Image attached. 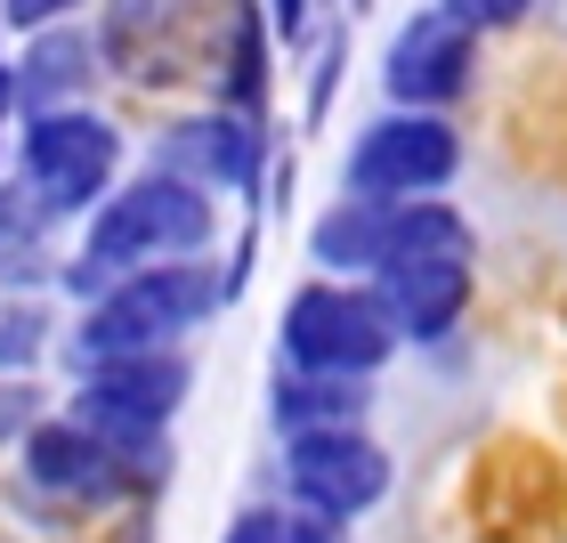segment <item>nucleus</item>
I'll use <instances>...</instances> for the list:
<instances>
[{
	"mask_svg": "<svg viewBox=\"0 0 567 543\" xmlns=\"http://www.w3.org/2000/svg\"><path fill=\"white\" fill-rule=\"evenodd\" d=\"M219 244V195H203L195 178L178 171H138L82 219V244L65 260V293L73 300H97L114 276L131 268H163V260H212Z\"/></svg>",
	"mask_w": 567,
	"mask_h": 543,
	"instance_id": "nucleus-1",
	"label": "nucleus"
},
{
	"mask_svg": "<svg viewBox=\"0 0 567 543\" xmlns=\"http://www.w3.org/2000/svg\"><path fill=\"white\" fill-rule=\"evenodd\" d=\"M227 300V268L212 260H163V268H131L114 276L97 300H82V325L65 341V366H106V357H138V349H178L195 325H212Z\"/></svg>",
	"mask_w": 567,
	"mask_h": 543,
	"instance_id": "nucleus-2",
	"label": "nucleus"
},
{
	"mask_svg": "<svg viewBox=\"0 0 567 543\" xmlns=\"http://www.w3.org/2000/svg\"><path fill=\"white\" fill-rule=\"evenodd\" d=\"M471 219L454 212L446 195H422V203H365V195H332L317 219H308V260L317 276H349V284H373L381 268L414 260V252H471Z\"/></svg>",
	"mask_w": 567,
	"mask_h": 543,
	"instance_id": "nucleus-3",
	"label": "nucleus"
},
{
	"mask_svg": "<svg viewBox=\"0 0 567 543\" xmlns=\"http://www.w3.org/2000/svg\"><path fill=\"white\" fill-rule=\"evenodd\" d=\"M398 349L405 341L390 332V317H381L373 284H349V276H308L300 293L284 300V317H276V366H292V373H357V381H373Z\"/></svg>",
	"mask_w": 567,
	"mask_h": 543,
	"instance_id": "nucleus-4",
	"label": "nucleus"
},
{
	"mask_svg": "<svg viewBox=\"0 0 567 543\" xmlns=\"http://www.w3.org/2000/svg\"><path fill=\"white\" fill-rule=\"evenodd\" d=\"M187 390H195V357L187 349H138V357H106V366L73 373L65 413L90 438H106L114 454H138V447H163L171 438Z\"/></svg>",
	"mask_w": 567,
	"mask_h": 543,
	"instance_id": "nucleus-5",
	"label": "nucleus"
},
{
	"mask_svg": "<svg viewBox=\"0 0 567 543\" xmlns=\"http://www.w3.org/2000/svg\"><path fill=\"white\" fill-rule=\"evenodd\" d=\"M17 178L49 203V219H90L97 203L122 187V131L97 106H58V114H24L17 139Z\"/></svg>",
	"mask_w": 567,
	"mask_h": 543,
	"instance_id": "nucleus-6",
	"label": "nucleus"
},
{
	"mask_svg": "<svg viewBox=\"0 0 567 543\" xmlns=\"http://www.w3.org/2000/svg\"><path fill=\"white\" fill-rule=\"evenodd\" d=\"M454 178H462V131L422 106L373 114L341 154V195H365V203H422V195H446Z\"/></svg>",
	"mask_w": 567,
	"mask_h": 543,
	"instance_id": "nucleus-7",
	"label": "nucleus"
},
{
	"mask_svg": "<svg viewBox=\"0 0 567 543\" xmlns=\"http://www.w3.org/2000/svg\"><path fill=\"white\" fill-rule=\"evenodd\" d=\"M398 462L390 447L357 422V430H308V438H284V495H292L300 511H317V520L349 527L365 520V511L390 495Z\"/></svg>",
	"mask_w": 567,
	"mask_h": 543,
	"instance_id": "nucleus-8",
	"label": "nucleus"
},
{
	"mask_svg": "<svg viewBox=\"0 0 567 543\" xmlns=\"http://www.w3.org/2000/svg\"><path fill=\"white\" fill-rule=\"evenodd\" d=\"M471 82H478V33L454 24L446 9H414L390 33V49H381V90H390V106L446 114V106L471 98Z\"/></svg>",
	"mask_w": 567,
	"mask_h": 543,
	"instance_id": "nucleus-9",
	"label": "nucleus"
},
{
	"mask_svg": "<svg viewBox=\"0 0 567 543\" xmlns=\"http://www.w3.org/2000/svg\"><path fill=\"white\" fill-rule=\"evenodd\" d=\"M163 171L195 178L203 195H260L268 187V122L251 114H227V106H203V114H178L163 131Z\"/></svg>",
	"mask_w": 567,
	"mask_h": 543,
	"instance_id": "nucleus-10",
	"label": "nucleus"
},
{
	"mask_svg": "<svg viewBox=\"0 0 567 543\" xmlns=\"http://www.w3.org/2000/svg\"><path fill=\"white\" fill-rule=\"evenodd\" d=\"M373 300H381V317H390L398 341L430 349V341H446V332L471 317L478 268H471V252H414V260L373 276Z\"/></svg>",
	"mask_w": 567,
	"mask_h": 543,
	"instance_id": "nucleus-11",
	"label": "nucleus"
},
{
	"mask_svg": "<svg viewBox=\"0 0 567 543\" xmlns=\"http://www.w3.org/2000/svg\"><path fill=\"white\" fill-rule=\"evenodd\" d=\"M17 462H24V486L33 495H58V503H106V495H131V471L106 438H90L73 413H41L33 430L17 438Z\"/></svg>",
	"mask_w": 567,
	"mask_h": 543,
	"instance_id": "nucleus-12",
	"label": "nucleus"
},
{
	"mask_svg": "<svg viewBox=\"0 0 567 543\" xmlns=\"http://www.w3.org/2000/svg\"><path fill=\"white\" fill-rule=\"evenodd\" d=\"M97 65H106V41L90 24H41V33L17 41V114H58V106H90Z\"/></svg>",
	"mask_w": 567,
	"mask_h": 543,
	"instance_id": "nucleus-13",
	"label": "nucleus"
},
{
	"mask_svg": "<svg viewBox=\"0 0 567 543\" xmlns=\"http://www.w3.org/2000/svg\"><path fill=\"white\" fill-rule=\"evenodd\" d=\"M268 98H276L268 9H260V0H219V24H212V106L268 122Z\"/></svg>",
	"mask_w": 567,
	"mask_h": 543,
	"instance_id": "nucleus-14",
	"label": "nucleus"
},
{
	"mask_svg": "<svg viewBox=\"0 0 567 543\" xmlns=\"http://www.w3.org/2000/svg\"><path fill=\"white\" fill-rule=\"evenodd\" d=\"M365 406H373V381H357V373H292V366H276V381H268V422L284 438L357 430Z\"/></svg>",
	"mask_w": 567,
	"mask_h": 543,
	"instance_id": "nucleus-15",
	"label": "nucleus"
},
{
	"mask_svg": "<svg viewBox=\"0 0 567 543\" xmlns=\"http://www.w3.org/2000/svg\"><path fill=\"white\" fill-rule=\"evenodd\" d=\"M49 227H58V219H49V203L33 187H24V178H0V276H9V284L17 276H41L33 252H41Z\"/></svg>",
	"mask_w": 567,
	"mask_h": 543,
	"instance_id": "nucleus-16",
	"label": "nucleus"
},
{
	"mask_svg": "<svg viewBox=\"0 0 567 543\" xmlns=\"http://www.w3.org/2000/svg\"><path fill=\"white\" fill-rule=\"evenodd\" d=\"M219 543H341V527L317 520V511H300V503H251L227 520Z\"/></svg>",
	"mask_w": 567,
	"mask_h": 543,
	"instance_id": "nucleus-17",
	"label": "nucleus"
},
{
	"mask_svg": "<svg viewBox=\"0 0 567 543\" xmlns=\"http://www.w3.org/2000/svg\"><path fill=\"white\" fill-rule=\"evenodd\" d=\"M49 341H58V317L49 300H0V373H33Z\"/></svg>",
	"mask_w": 567,
	"mask_h": 543,
	"instance_id": "nucleus-18",
	"label": "nucleus"
},
{
	"mask_svg": "<svg viewBox=\"0 0 567 543\" xmlns=\"http://www.w3.org/2000/svg\"><path fill=\"white\" fill-rule=\"evenodd\" d=\"M41 406H49V398H41L33 373H0V447H17V438L41 422Z\"/></svg>",
	"mask_w": 567,
	"mask_h": 543,
	"instance_id": "nucleus-19",
	"label": "nucleus"
},
{
	"mask_svg": "<svg viewBox=\"0 0 567 543\" xmlns=\"http://www.w3.org/2000/svg\"><path fill=\"white\" fill-rule=\"evenodd\" d=\"M454 24H471V33L486 41V33H511V24H527V9L535 0H437Z\"/></svg>",
	"mask_w": 567,
	"mask_h": 543,
	"instance_id": "nucleus-20",
	"label": "nucleus"
},
{
	"mask_svg": "<svg viewBox=\"0 0 567 543\" xmlns=\"http://www.w3.org/2000/svg\"><path fill=\"white\" fill-rule=\"evenodd\" d=\"M341 58H349V33H324L317 41V65H308V122L332 114V82H341Z\"/></svg>",
	"mask_w": 567,
	"mask_h": 543,
	"instance_id": "nucleus-21",
	"label": "nucleus"
},
{
	"mask_svg": "<svg viewBox=\"0 0 567 543\" xmlns=\"http://www.w3.org/2000/svg\"><path fill=\"white\" fill-rule=\"evenodd\" d=\"M90 0H0V24L24 41V33H41V24H73Z\"/></svg>",
	"mask_w": 567,
	"mask_h": 543,
	"instance_id": "nucleus-22",
	"label": "nucleus"
},
{
	"mask_svg": "<svg viewBox=\"0 0 567 543\" xmlns=\"http://www.w3.org/2000/svg\"><path fill=\"white\" fill-rule=\"evenodd\" d=\"M260 9H268L276 49H300L308 33H317V0H260Z\"/></svg>",
	"mask_w": 567,
	"mask_h": 543,
	"instance_id": "nucleus-23",
	"label": "nucleus"
},
{
	"mask_svg": "<svg viewBox=\"0 0 567 543\" xmlns=\"http://www.w3.org/2000/svg\"><path fill=\"white\" fill-rule=\"evenodd\" d=\"M17 122V73H9V58H0V131Z\"/></svg>",
	"mask_w": 567,
	"mask_h": 543,
	"instance_id": "nucleus-24",
	"label": "nucleus"
},
{
	"mask_svg": "<svg viewBox=\"0 0 567 543\" xmlns=\"http://www.w3.org/2000/svg\"><path fill=\"white\" fill-rule=\"evenodd\" d=\"M341 9H349V17H357V9H373V0H341Z\"/></svg>",
	"mask_w": 567,
	"mask_h": 543,
	"instance_id": "nucleus-25",
	"label": "nucleus"
},
{
	"mask_svg": "<svg viewBox=\"0 0 567 543\" xmlns=\"http://www.w3.org/2000/svg\"><path fill=\"white\" fill-rule=\"evenodd\" d=\"M0 178H9V146H0Z\"/></svg>",
	"mask_w": 567,
	"mask_h": 543,
	"instance_id": "nucleus-26",
	"label": "nucleus"
},
{
	"mask_svg": "<svg viewBox=\"0 0 567 543\" xmlns=\"http://www.w3.org/2000/svg\"><path fill=\"white\" fill-rule=\"evenodd\" d=\"M0 33H9V24H0Z\"/></svg>",
	"mask_w": 567,
	"mask_h": 543,
	"instance_id": "nucleus-27",
	"label": "nucleus"
}]
</instances>
